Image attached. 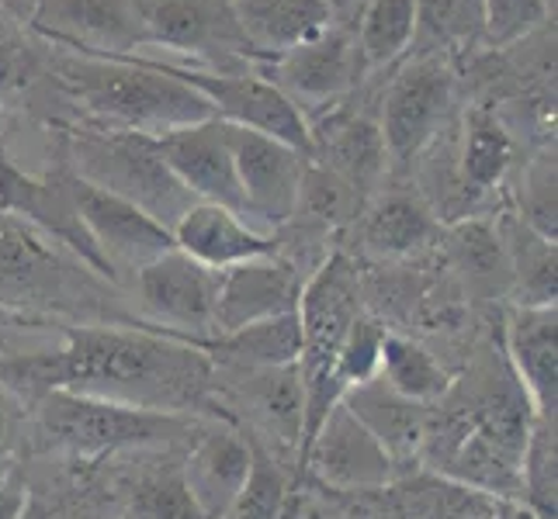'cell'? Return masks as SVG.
Segmentation results:
<instances>
[{
  "label": "cell",
  "mask_w": 558,
  "mask_h": 519,
  "mask_svg": "<svg viewBox=\"0 0 558 519\" xmlns=\"http://www.w3.org/2000/svg\"><path fill=\"white\" fill-rule=\"evenodd\" d=\"M558 440H555V419H531L527 444L521 454V503L537 519H555V492H558Z\"/></svg>",
  "instance_id": "cell-32"
},
{
  "label": "cell",
  "mask_w": 558,
  "mask_h": 519,
  "mask_svg": "<svg viewBox=\"0 0 558 519\" xmlns=\"http://www.w3.org/2000/svg\"><path fill=\"white\" fill-rule=\"evenodd\" d=\"M0 312L22 319L25 325L76 322L153 330L125 301L122 287L94 274L60 243L4 211H0Z\"/></svg>",
  "instance_id": "cell-2"
},
{
  "label": "cell",
  "mask_w": 558,
  "mask_h": 519,
  "mask_svg": "<svg viewBox=\"0 0 558 519\" xmlns=\"http://www.w3.org/2000/svg\"><path fill=\"white\" fill-rule=\"evenodd\" d=\"M22 81H25V52L11 38V32L0 25V108L22 87Z\"/></svg>",
  "instance_id": "cell-40"
},
{
  "label": "cell",
  "mask_w": 558,
  "mask_h": 519,
  "mask_svg": "<svg viewBox=\"0 0 558 519\" xmlns=\"http://www.w3.org/2000/svg\"><path fill=\"white\" fill-rule=\"evenodd\" d=\"M170 173L195 195V201H211L243 219V195L236 181L233 149H229L226 122L205 119L153 139Z\"/></svg>",
  "instance_id": "cell-21"
},
{
  "label": "cell",
  "mask_w": 558,
  "mask_h": 519,
  "mask_svg": "<svg viewBox=\"0 0 558 519\" xmlns=\"http://www.w3.org/2000/svg\"><path fill=\"white\" fill-rule=\"evenodd\" d=\"M198 416H174L122 406L73 392H49L28 406L25 433L46 454L73 460H101L119 454L187 447L198 433Z\"/></svg>",
  "instance_id": "cell-4"
},
{
  "label": "cell",
  "mask_w": 558,
  "mask_h": 519,
  "mask_svg": "<svg viewBox=\"0 0 558 519\" xmlns=\"http://www.w3.org/2000/svg\"><path fill=\"white\" fill-rule=\"evenodd\" d=\"M305 157L330 170L343 184H351L364 201L375 198L381 177L389 173V152H385L378 119L340 104L310 119V152Z\"/></svg>",
  "instance_id": "cell-18"
},
{
  "label": "cell",
  "mask_w": 558,
  "mask_h": 519,
  "mask_svg": "<svg viewBox=\"0 0 558 519\" xmlns=\"http://www.w3.org/2000/svg\"><path fill=\"white\" fill-rule=\"evenodd\" d=\"M510 257V305H555L558 295V260L555 239H545L531 225L507 211L496 222Z\"/></svg>",
  "instance_id": "cell-28"
},
{
  "label": "cell",
  "mask_w": 558,
  "mask_h": 519,
  "mask_svg": "<svg viewBox=\"0 0 558 519\" xmlns=\"http://www.w3.org/2000/svg\"><path fill=\"white\" fill-rule=\"evenodd\" d=\"M517 157V143L507 122L489 108H472L465 114L458 149V184L469 198L489 195L507 181Z\"/></svg>",
  "instance_id": "cell-27"
},
{
  "label": "cell",
  "mask_w": 558,
  "mask_h": 519,
  "mask_svg": "<svg viewBox=\"0 0 558 519\" xmlns=\"http://www.w3.org/2000/svg\"><path fill=\"white\" fill-rule=\"evenodd\" d=\"M229 11L250 55L264 63L333 25L326 0H229Z\"/></svg>",
  "instance_id": "cell-25"
},
{
  "label": "cell",
  "mask_w": 558,
  "mask_h": 519,
  "mask_svg": "<svg viewBox=\"0 0 558 519\" xmlns=\"http://www.w3.org/2000/svg\"><path fill=\"white\" fill-rule=\"evenodd\" d=\"M378 381L389 384L396 395L420 401V406H437V401L451 392L454 374L413 336L385 330L381 357H378Z\"/></svg>",
  "instance_id": "cell-30"
},
{
  "label": "cell",
  "mask_w": 558,
  "mask_h": 519,
  "mask_svg": "<svg viewBox=\"0 0 558 519\" xmlns=\"http://www.w3.org/2000/svg\"><path fill=\"white\" fill-rule=\"evenodd\" d=\"M132 519H202L184 489L181 460H163V465L140 471L129 485V512Z\"/></svg>",
  "instance_id": "cell-33"
},
{
  "label": "cell",
  "mask_w": 558,
  "mask_h": 519,
  "mask_svg": "<svg viewBox=\"0 0 558 519\" xmlns=\"http://www.w3.org/2000/svg\"><path fill=\"white\" fill-rule=\"evenodd\" d=\"M226 132L243 195V219L260 222L264 233L275 236L278 228L292 222L299 208L305 152L250 128L226 125Z\"/></svg>",
  "instance_id": "cell-13"
},
{
  "label": "cell",
  "mask_w": 558,
  "mask_h": 519,
  "mask_svg": "<svg viewBox=\"0 0 558 519\" xmlns=\"http://www.w3.org/2000/svg\"><path fill=\"white\" fill-rule=\"evenodd\" d=\"M70 190H73V201H76V211H81V222L87 228L90 243L98 246V254L105 257L108 271L119 287H125V281L136 274L140 267L174 249L170 228L153 222L146 211L129 205L125 198H114L108 190L81 181L73 170H70Z\"/></svg>",
  "instance_id": "cell-12"
},
{
  "label": "cell",
  "mask_w": 558,
  "mask_h": 519,
  "mask_svg": "<svg viewBox=\"0 0 558 519\" xmlns=\"http://www.w3.org/2000/svg\"><path fill=\"white\" fill-rule=\"evenodd\" d=\"M454 104V70L445 55H420L381 94L378 128L389 163H413L434 146Z\"/></svg>",
  "instance_id": "cell-8"
},
{
  "label": "cell",
  "mask_w": 558,
  "mask_h": 519,
  "mask_svg": "<svg viewBox=\"0 0 558 519\" xmlns=\"http://www.w3.org/2000/svg\"><path fill=\"white\" fill-rule=\"evenodd\" d=\"M340 401L361 419V427L378 440L396 468L420 460L434 406H420L413 398L396 395L389 384H381L378 378L357 384V388H348Z\"/></svg>",
  "instance_id": "cell-24"
},
{
  "label": "cell",
  "mask_w": 558,
  "mask_h": 519,
  "mask_svg": "<svg viewBox=\"0 0 558 519\" xmlns=\"http://www.w3.org/2000/svg\"><path fill=\"white\" fill-rule=\"evenodd\" d=\"M361 246L378 260H407L440 243V219L427 198L413 190H389L364 205L357 215Z\"/></svg>",
  "instance_id": "cell-23"
},
{
  "label": "cell",
  "mask_w": 558,
  "mask_h": 519,
  "mask_svg": "<svg viewBox=\"0 0 558 519\" xmlns=\"http://www.w3.org/2000/svg\"><path fill=\"white\" fill-rule=\"evenodd\" d=\"M364 73L354 32L343 25H330L319 35L305 38L288 52L275 55L267 63V81H271L288 101H292L302 119L310 122L326 108H333L340 98L357 87Z\"/></svg>",
  "instance_id": "cell-11"
},
{
  "label": "cell",
  "mask_w": 558,
  "mask_h": 519,
  "mask_svg": "<svg viewBox=\"0 0 558 519\" xmlns=\"http://www.w3.org/2000/svg\"><path fill=\"white\" fill-rule=\"evenodd\" d=\"M504 357L534 416H558V309L555 305H507Z\"/></svg>",
  "instance_id": "cell-20"
},
{
  "label": "cell",
  "mask_w": 558,
  "mask_h": 519,
  "mask_svg": "<svg viewBox=\"0 0 558 519\" xmlns=\"http://www.w3.org/2000/svg\"><path fill=\"white\" fill-rule=\"evenodd\" d=\"M381 339H385V325L361 312L351 325L348 339L340 346L337 368H333V388L343 398L348 388H357V384L378 378V357H381Z\"/></svg>",
  "instance_id": "cell-36"
},
{
  "label": "cell",
  "mask_w": 558,
  "mask_h": 519,
  "mask_svg": "<svg viewBox=\"0 0 558 519\" xmlns=\"http://www.w3.org/2000/svg\"><path fill=\"white\" fill-rule=\"evenodd\" d=\"M326 4L333 11V25H343V17H357L368 0H326Z\"/></svg>",
  "instance_id": "cell-42"
},
{
  "label": "cell",
  "mask_w": 558,
  "mask_h": 519,
  "mask_svg": "<svg viewBox=\"0 0 558 519\" xmlns=\"http://www.w3.org/2000/svg\"><path fill=\"white\" fill-rule=\"evenodd\" d=\"M250 450H254V460H250L246 485L226 519H278L288 495V471L281 457L260 447L257 440H250Z\"/></svg>",
  "instance_id": "cell-34"
},
{
  "label": "cell",
  "mask_w": 558,
  "mask_h": 519,
  "mask_svg": "<svg viewBox=\"0 0 558 519\" xmlns=\"http://www.w3.org/2000/svg\"><path fill=\"white\" fill-rule=\"evenodd\" d=\"M555 11V0H483V32L496 46H517L542 28Z\"/></svg>",
  "instance_id": "cell-37"
},
{
  "label": "cell",
  "mask_w": 558,
  "mask_h": 519,
  "mask_svg": "<svg viewBox=\"0 0 558 519\" xmlns=\"http://www.w3.org/2000/svg\"><path fill=\"white\" fill-rule=\"evenodd\" d=\"M170 73L195 90L219 122L260 132V136H271L299 152H310V122L264 73L208 66H170Z\"/></svg>",
  "instance_id": "cell-10"
},
{
  "label": "cell",
  "mask_w": 558,
  "mask_h": 519,
  "mask_svg": "<svg viewBox=\"0 0 558 519\" xmlns=\"http://www.w3.org/2000/svg\"><path fill=\"white\" fill-rule=\"evenodd\" d=\"M25 422H28L25 401L0 381V474L17 465L14 457H17V447H22Z\"/></svg>",
  "instance_id": "cell-39"
},
{
  "label": "cell",
  "mask_w": 558,
  "mask_h": 519,
  "mask_svg": "<svg viewBox=\"0 0 558 519\" xmlns=\"http://www.w3.org/2000/svg\"><path fill=\"white\" fill-rule=\"evenodd\" d=\"M445 260L461 281L469 298L478 301H507L510 305V257L496 222L489 219H461L440 233Z\"/></svg>",
  "instance_id": "cell-26"
},
{
  "label": "cell",
  "mask_w": 558,
  "mask_h": 519,
  "mask_svg": "<svg viewBox=\"0 0 558 519\" xmlns=\"http://www.w3.org/2000/svg\"><path fill=\"white\" fill-rule=\"evenodd\" d=\"M517 211L513 215L545 239H555V149L537 152V157L521 170L513 187Z\"/></svg>",
  "instance_id": "cell-35"
},
{
  "label": "cell",
  "mask_w": 558,
  "mask_h": 519,
  "mask_svg": "<svg viewBox=\"0 0 558 519\" xmlns=\"http://www.w3.org/2000/svg\"><path fill=\"white\" fill-rule=\"evenodd\" d=\"M0 211L32 225L35 233H43L46 239L60 243L66 254H73L81 263H87L94 274H101L105 281L114 284L105 257L98 254V246L90 243L87 228L81 222V211H76L63 149H60V160H56L43 177L25 173L4 149H0Z\"/></svg>",
  "instance_id": "cell-9"
},
{
  "label": "cell",
  "mask_w": 558,
  "mask_h": 519,
  "mask_svg": "<svg viewBox=\"0 0 558 519\" xmlns=\"http://www.w3.org/2000/svg\"><path fill=\"white\" fill-rule=\"evenodd\" d=\"M416 14L440 38H469L483 28V0H416Z\"/></svg>",
  "instance_id": "cell-38"
},
{
  "label": "cell",
  "mask_w": 558,
  "mask_h": 519,
  "mask_svg": "<svg viewBox=\"0 0 558 519\" xmlns=\"http://www.w3.org/2000/svg\"><path fill=\"white\" fill-rule=\"evenodd\" d=\"M63 160L81 181L125 198L163 228H174L195 205V195L163 163L157 143L140 132L108 128L98 122L70 125L63 132Z\"/></svg>",
  "instance_id": "cell-5"
},
{
  "label": "cell",
  "mask_w": 558,
  "mask_h": 519,
  "mask_svg": "<svg viewBox=\"0 0 558 519\" xmlns=\"http://www.w3.org/2000/svg\"><path fill=\"white\" fill-rule=\"evenodd\" d=\"M299 312L243 325V330L216 336L208 343V357L216 368H281V363H299Z\"/></svg>",
  "instance_id": "cell-29"
},
{
  "label": "cell",
  "mask_w": 558,
  "mask_h": 519,
  "mask_svg": "<svg viewBox=\"0 0 558 519\" xmlns=\"http://www.w3.org/2000/svg\"><path fill=\"white\" fill-rule=\"evenodd\" d=\"M216 401L250 440L281 454H295L302 447L305 427V388L299 363L281 368H216Z\"/></svg>",
  "instance_id": "cell-6"
},
{
  "label": "cell",
  "mask_w": 558,
  "mask_h": 519,
  "mask_svg": "<svg viewBox=\"0 0 558 519\" xmlns=\"http://www.w3.org/2000/svg\"><path fill=\"white\" fill-rule=\"evenodd\" d=\"M250 460H254V450H250V436L243 430L222 419H202L198 433L191 436L181 457L184 489L202 519L229 516L246 485Z\"/></svg>",
  "instance_id": "cell-17"
},
{
  "label": "cell",
  "mask_w": 558,
  "mask_h": 519,
  "mask_svg": "<svg viewBox=\"0 0 558 519\" xmlns=\"http://www.w3.org/2000/svg\"><path fill=\"white\" fill-rule=\"evenodd\" d=\"M146 35V52L167 49L195 55L202 63L254 60L233 22L229 0H136Z\"/></svg>",
  "instance_id": "cell-15"
},
{
  "label": "cell",
  "mask_w": 558,
  "mask_h": 519,
  "mask_svg": "<svg viewBox=\"0 0 558 519\" xmlns=\"http://www.w3.org/2000/svg\"><path fill=\"white\" fill-rule=\"evenodd\" d=\"M60 333L52 350H0V381L25 401L73 392L122 406L222 419L216 401V363L198 343L129 325L49 322Z\"/></svg>",
  "instance_id": "cell-1"
},
{
  "label": "cell",
  "mask_w": 558,
  "mask_h": 519,
  "mask_svg": "<svg viewBox=\"0 0 558 519\" xmlns=\"http://www.w3.org/2000/svg\"><path fill=\"white\" fill-rule=\"evenodd\" d=\"M28 25L49 46L81 55H136L146 35L136 0H38Z\"/></svg>",
  "instance_id": "cell-14"
},
{
  "label": "cell",
  "mask_w": 558,
  "mask_h": 519,
  "mask_svg": "<svg viewBox=\"0 0 558 519\" xmlns=\"http://www.w3.org/2000/svg\"><path fill=\"white\" fill-rule=\"evenodd\" d=\"M122 292L132 295V309L153 330L205 350L216 339V271L184 257L178 246L140 267Z\"/></svg>",
  "instance_id": "cell-7"
},
{
  "label": "cell",
  "mask_w": 558,
  "mask_h": 519,
  "mask_svg": "<svg viewBox=\"0 0 558 519\" xmlns=\"http://www.w3.org/2000/svg\"><path fill=\"white\" fill-rule=\"evenodd\" d=\"M416 28H420L416 0H368L354 25V42L364 70L392 66L410 49Z\"/></svg>",
  "instance_id": "cell-31"
},
{
  "label": "cell",
  "mask_w": 558,
  "mask_h": 519,
  "mask_svg": "<svg viewBox=\"0 0 558 519\" xmlns=\"http://www.w3.org/2000/svg\"><path fill=\"white\" fill-rule=\"evenodd\" d=\"M305 277L278 254L216 271V336L299 309Z\"/></svg>",
  "instance_id": "cell-19"
},
{
  "label": "cell",
  "mask_w": 558,
  "mask_h": 519,
  "mask_svg": "<svg viewBox=\"0 0 558 519\" xmlns=\"http://www.w3.org/2000/svg\"><path fill=\"white\" fill-rule=\"evenodd\" d=\"M56 81L73 104L87 111L90 122L140 132L149 139L216 119L198 94L178 81L157 55H81L60 49Z\"/></svg>",
  "instance_id": "cell-3"
},
{
  "label": "cell",
  "mask_w": 558,
  "mask_h": 519,
  "mask_svg": "<svg viewBox=\"0 0 558 519\" xmlns=\"http://www.w3.org/2000/svg\"><path fill=\"white\" fill-rule=\"evenodd\" d=\"M32 503V489L22 468H8L0 474V519H25Z\"/></svg>",
  "instance_id": "cell-41"
},
{
  "label": "cell",
  "mask_w": 558,
  "mask_h": 519,
  "mask_svg": "<svg viewBox=\"0 0 558 519\" xmlns=\"http://www.w3.org/2000/svg\"><path fill=\"white\" fill-rule=\"evenodd\" d=\"M305 468L337 492H378L396 482L389 454L343 401H337L316 427L302 454V471Z\"/></svg>",
  "instance_id": "cell-16"
},
{
  "label": "cell",
  "mask_w": 558,
  "mask_h": 519,
  "mask_svg": "<svg viewBox=\"0 0 558 519\" xmlns=\"http://www.w3.org/2000/svg\"><path fill=\"white\" fill-rule=\"evenodd\" d=\"M170 236L184 257L208 267V271H226V267L278 254L275 236H267L264 228L250 225L236 211L211 201L191 205L181 222L170 228Z\"/></svg>",
  "instance_id": "cell-22"
},
{
  "label": "cell",
  "mask_w": 558,
  "mask_h": 519,
  "mask_svg": "<svg viewBox=\"0 0 558 519\" xmlns=\"http://www.w3.org/2000/svg\"><path fill=\"white\" fill-rule=\"evenodd\" d=\"M0 4H4L8 11H14V14H22V17H32L38 0H0Z\"/></svg>",
  "instance_id": "cell-43"
},
{
  "label": "cell",
  "mask_w": 558,
  "mask_h": 519,
  "mask_svg": "<svg viewBox=\"0 0 558 519\" xmlns=\"http://www.w3.org/2000/svg\"><path fill=\"white\" fill-rule=\"evenodd\" d=\"M122 519H132V516H122Z\"/></svg>",
  "instance_id": "cell-44"
}]
</instances>
